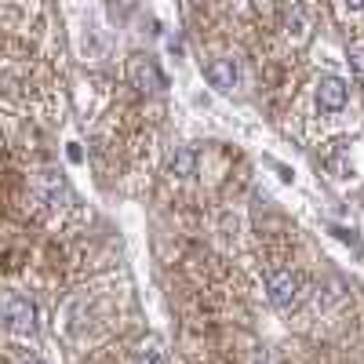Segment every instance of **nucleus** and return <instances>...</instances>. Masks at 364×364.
Returning a JSON list of instances; mask_svg holds the SVG:
<instances>
[{
  "label": "nucleus",
  "instance_id": "nucleus-1",
  "mask_svg": "<svg viewBox=\"0 0 364 364\" xmlns=\"http://www.w3.org/2000/svg\"><path fill=\"white\" fill-rule=\"evenodd\" d=\"M4 324L15 331V336H33L37 331V306L18 291L4 295Z\"/></svg>",
  "mask_w": 364,
  "mask_h": 364
},
{
  "label": "nucleus",
  "instance_id": "nucleus-2",
  "mask_svg": "<svg viewBox=\"0 0 364 364\" xmlns=\"http://www.w3.org/2000/svg\"><path fill=\"white\" fill-rule=\"evenodd\" d=\"M266 295H269V302H273L277 310H291V306H299V299H302V281H299V273H291V269L269 273Z\"/></svg>",
  "mask_w": 364,
  "mask_h": 364
},
{
  "label": "nucleus",
  "instance_id": "nucleus-3",
  "mask_svg": "<svg viewBox=\"0 0 364 364\" xmlns=\"http://www.w3.org/2000/svg\"><path fill=\"white\" fill-rule=\"evenodd\" d=\"M346 99H350V87H346L343 77L328 73V77L317 80V106H321L324 113H339V109L346 106Z\"/></svg>",
  "mask_w": 364,
  "mask_h": 364
},
{
  "label": "nucleus",
  "instance_id": "nucleus-4",
  "mask_svg": "<svg viewBox=\"0 0 364 364\" xmlns=\"http://www.w3.org/2000/svg\"><path fill=\"white\" fill-rule=\"evenodd\" d=\"M204 77H208L211 87L233 91L237 87V63H233V58H211V63L204 66Z\"/></svg>",
  "mask_w": 364,
  "mask_h": 364
},
{
  "label": "nucleus",
  "instance_id": "nucleus-5",
  "mask_svg": "<svg viewBox=\"0 0 364 364\" xmlns=\"http://www.w3.org/2000/svg\"><path fill=\"white\" fill-rule=\"evenodd\" d=\"M168 175L171 178H193L197 175V149L193 146H175L168 154Z\"/></svg>",
  "mask_w": 364,
  "mask_h": 364
},
{
  "label": "nucleus",
  "instance_id": "nucleus-6",
  "mask_svg": "<svg viewBox=\"0 0 364 364\" xmlns=\"http://www.w3.org/2000/svg\"><path fill=\"white\" fill-rule=\"evenodd\" d=\"M132 80H135V87H142V91H157V87H164L161 70H157L154 63H146V58H135V63H132Z\"/></svg>",
  "mask_w": 364,
  "mask_h": 364
},
{
  "label": "nucleus",
  "instance_id": "nucleus-7",
  "mask_svg": "<svg viewBox=\"0 0 364 364\" xmlns=\"http://www.w3.org/2000/svg\"><path fill=\"white\" fill-rule=\"evenodd\" d=\"M132 364H168V350H164V343H161V339H146V343H139L135 353H132Z\"/></svg>",
  "mask_w": 364,
  "mask_h": 364
},
{
  "label": "nucleus",
  "instance_id": "nucleus-8",
  "mask_svg": "<svg viewBox=\"0 0 364 364\" xmlns=\"http://www.w3.org/2000/svg\"><path fill=\"white\" fill-rule=\"evenodd\" d=\"M41 186H44L48 197H58V193H63V178H58L55 171H44V175H41Z\"/></svg>",
  "mask_w": 364,
  "mask_h": 364
},
{
  "label": "nucleus",
  "instance_id": "nucleus-9",
  "mask_svg": "<svg viewBox=\"0 0 364 364\" xmlns=\"http://www.w3.org/2000/svg\"><path fill=\"white\" fill-rule=\"evenodd\" d=\"M350 63H353V70L364 73V44H353V48H350Z\"/></svg>",
  "mask_w": 364,
  "mask_h": 364
},
{
  "label": "nucleus",
  "instance_id": "nucleus-10",
  "mask_svg": "<svg viewBox=\"0 0 364 364\" xmlns=\"http://www.w3.org/2000/svg\"><path fill=\"white\" fill-rule=\"evenodd\" d=\"M252 364H277V360H273V353H269V350H259Z\"/></svg>",
  "mask_w": 364,
  "mask_h": 364
},
{
  "label": "nucleus",
  "instance_id": "nucleus-11",
  "mask_svg": "<svg viewBox=\"0 0 364 364\" xmlns=\"http://www.w3.org/2000/svg\"><path fill=\"white\" fill-rule=\"evenodd\" d=\"M66 154H70V161H73V164H80V157H84V154H80V146H70Z\"/></svg>",
  "mask_w": 364,
  "mask_h": 364
},
{
  "label": "nucleus",
  "instance_id": "nucleus-12",
  "mask_svg": "<svg viewBox=\"0 0 364 364\" xmlns=\"http://www.w3.org/2000/svg\"><path fill=\"white\" fill-rule=\"evenodd\" d=\"M343 4H346L350 11H364V0H343Z\"/></svg>",
  "mask_w": 364,
  "mask_h": 364
},
{
  "label": "nucleus",
  "instance_id": "nucleus-13",
  "mask_svg": "<svg viewBox=\"0 0 364 364\" xmlns=\"http://www.w3.org/2000/svg\"><path fill=\"white\" fill-rule=\"evenodd\" d=\"M22 364H41V360H22Z\"/></svg>",
  "mask_w": 364,
  "mask_h": 364
}]
</instances>
